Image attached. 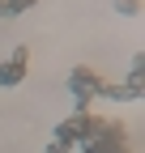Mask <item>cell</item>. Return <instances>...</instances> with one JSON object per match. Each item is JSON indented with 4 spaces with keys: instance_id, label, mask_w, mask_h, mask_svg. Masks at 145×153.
Wrapping results in <instances>:
<instances>
[{
    "instance_id": "3957f363",
    "label": "cell",
    "mask_w": 145,
    "mask_h": 153,
    "mask_svg": "<svg viewBox=\"0 0 145 153\" xmlns=\"http://www.w3.org/2000/svg\"><path fill=\"white\" fill-rule=\"evenodd\" d=\"M39 0H4V17H17V13H26V9H34Z\"/></svg>"
},
{
    "instance_id": "8992f818",
    "label": "cell",
    "mask_w": 145,
    "mask_h": 153,
    "mask_svg": "<svg viewBox=\"0 0 145 153\" xmlns=\"http://www.w3.org/2000/svg\"><path fill=\"white\" fill-rule=\"evenodd\" d=\"M0 17H4V0H0Z\"/></svg>"
},
{
    "instance_id": "7a4b0ae2",
    "label": "cell",
    "mask_w": 145,
    "mask_h": 153,
    "mask_svg": "<svg viewBox=\"0 0 145 153\" xmlns=\"http://www.w3.org/2000/svg\"><path fill=\"white\" fill-rule=\"evenodd\" d=\"M26 64H30V51L26 47H13V55L4 64H0V85L13 89V85H22V76H26Z\"/></svg>"
},
{
    "instance_id": "6da1fadb",
    "label": "cell",
    "mask_w": 145,
    "mask_h": 153,
    "mask_svg": "<svg viewBox=\"0 0 145 153\" xmlns=\"http://www.w3.org/2000/svg\"><path fill=\"white\" fill-rule=\"evenodd\" d=\"M102 85H107V81H102L94 68H77V72H72V76H68V89H72V98H77V111H85L90 98H98Z\"/></svg>"
},
{
    "instance_id": "277c9868",
    "label": "cell",
    "mask_w": 145,
    "mask_h": 153,
    "mask_svg": "<svg viewBox=\"0 0 145 153\" xmlns=\"http://www.w3.org/2000/svg\"><path fill=\"white\" fill-rule=\"evenodd\" d=\"M115 13H124V17H137V13H141V0H115Z\"/></svg>"
},
{
    "instance_id": "5b68a950",
    "label": "cell",
    "mask_w": 145,
    "mask_h": 153,
    "mask_svg": "<svg viewBox=\"0 0 145 153\" xmlns=\"http://www.w3.org/2000/svg\"><path fill=\"white\" fill-rule=\"evenodd\" d=\"M68 149H72V145H64V140H56V136L47 140V153H68Z\"/></svg>"
}]
</instances>
